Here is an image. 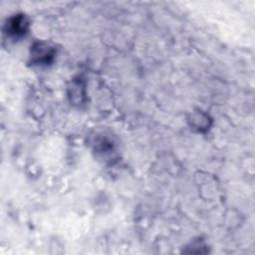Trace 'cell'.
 <instances>
[{"instance_id": "6da1fadb", "label": "cell", "mask_w": 255, "mask_h": 255, "mask_svg": "<svg viewBox=\"0 0 255 255\" xmlns=\"http://www.w3.org/2000/svg\"><path fill=\"white\" fill-rule=\"evenodd\" d=\"M31 62L39 66H48L53 63L56 50L47 42H36L31 47Z\"/></svg>"}, {"instance_id": "7a4b0ae2", "label": "cell", "mask_w": 255, "mask_h": 255, "mask_svg": "<svg viewBox=\"0 0 255 255\" xmlns=\"http://www.w3.org/2000/svg\"><path fill=\"white\" fill-rule=\"evenodd\" d=\"M29 20L24 14H16L7 19L3 32L7 37L19 39L23 37L29 30Z\"/></svg>"}]
</instances>
